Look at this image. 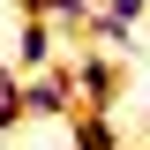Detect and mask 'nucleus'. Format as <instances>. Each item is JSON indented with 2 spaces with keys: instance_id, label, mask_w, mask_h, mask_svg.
Wrapping results in <instances>:
<instances>
[{
  "instance_id": "1",
  "label": "nucleus",
  "mask_w": 150,
  "mask_h": 150,
  "mask_svg": "<svg viewBox=\"0 0 150 150\" xmlns=\"http://www.w3.org/2000/svg\"><path fill=\"white\" fill-rule=\"evenodd\" d=\"M15 98H23V120H30V112L68 120V112H75V90H68V75H60V68H30V75H15Z\"/></svg>"
},
{
  "instance_id": "2",
  "label": "nucleus",
  "mask_w": 150,
  "mask_h": 150,
  "mask_svg": "<svg viewBox=\"0 0 150 150\" xmlns=\"http://www.w3.org/2000/svg\"><path fill=\"white\" fill-rule=\"evenodd\" d=\"M60 53H68V45H60V30H53V23H45V15H23V23H15V60H8V68H15V75H30V68H53Z\"/></svg>"
},
{
  "instance_id": "3",
  "label": "nucleus",
  "mask_w": 150,
  "mask_h": 150,
  "mask_svg": "<svg viewBox=\"0 0 150 150\" xmlns=\"http://www.w3.org/2000/svg\"><path fill=\"white\" fill-rule=\"evenodd\" d=\"M68 143L75 150H128V128H120V112H68Z\"/></svg>"
},
{
  "instance_id": "4",
  "label": "nucleus",
  "mask_w": 150,
  "mask_h": 150,
  "mask_svg": "<svg viewBox=\"0 0 150 150\" xmlns=\"http://www.w3.org/2000/svg\"><path fill=\"white\" fill-rule=\"evenodd\" d=\"M90 8H98V0H45V23H53V30H83Z\"/></svg>"
},
{
  "instance_id": "5",
  "label": "nucleus",
  "mask_w": 150,
  "mask_h": 150,
  "mask_svg": "<svg viewBox=\"0 0 150 150\" xmlns=\"http://www.w3.org/2000/svg\"><path fill=\"white\" fill-rule=\"evenodd\" d=\"M98 15H112V23H143V0H105Z\"/></svg>"
},
{
  "instance_id": "6",
  "label": "nucleus",
  "mask_w": 150,
  "mask_h": 150,
  "mask_svg": "<svg viewBox=\"0 0 150 150\" xmlns=\"http://www.w3.org/2000/svg\"><path fill=\"white\" fill-rule=\"evenodd\" d=\"M0 75H15V68H8V53H0Z\"/></svg>"
}]
</instances>
